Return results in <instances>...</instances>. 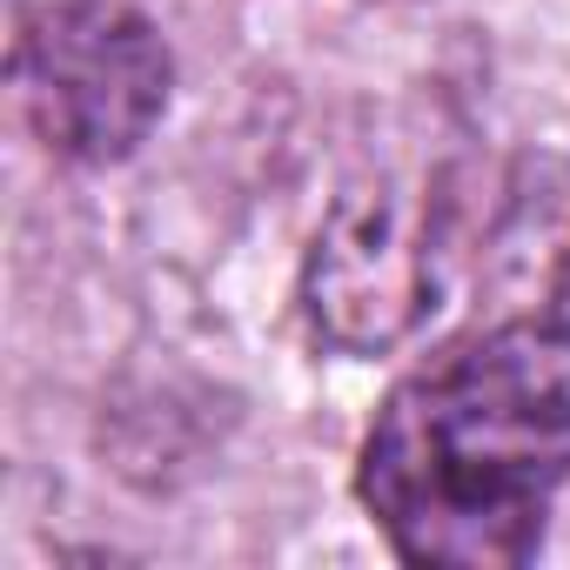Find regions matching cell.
<instances>
[{
  "label": "cell",
  "instance_id": "6da1fadb",
  "mask_svg": "<svg viewBox=\"0 0 570 570\" xmlns=\"http://www.w3.org/2000/svg\"><path fill=\"white\" fill-rule=\"evenodd\" d=\"M570 476V336L476 323L410 370L370 443L363 503L423 570H510L543 543Z\"/></svg>",
  "mask_w": 570,
  "mask_h": 570
},
{
  "label": "cell",
  "instance_id": "7a4b0ae2",
  "mask_svg": "<svg viewBox=\"0 0 570 570\" xmlns=\"http://www.w3.org/2000/svg\"><path fill=\"white\" fill-rule=\"evenodd\" d=\"M14 88L61 161L108 168L161 121L175 61L155 21L128 0H48L14 35Z\"/></svg>",
  "mask_w": 570,
  "mask_h": 570
},
{
  "label": "cell",
  "instance_id": "3957f363",
  "mask_svg": "<svg viewBox=\"0 0 570 570\" xmlns=\"http://www.w3.org/2000/svg\"><path fill=\"white\" fill-rule=\"evenodd\" d=\"M436 309V222L410 188H356L330 215L309 262V316L350 350L376 356Z\"/></svg>",
  "mask_w": 570,
  "mask_h": 570
},
{
  "label": "cell",
  "instance_id": "277c9868",
  "mask_svg": "<svg viewBox=\"0 0 570 570\" xmlns=\"http://www.w3.org/2000/svg\"><path fill=\"white\" fill-rule=\"evenodd\" d=\"M483 323H530L570 336V161L530 155L503 181L483 242Z\"/></svg>",
  "mask_w": 570,
  "mask_h": 570
}]
</instances>
